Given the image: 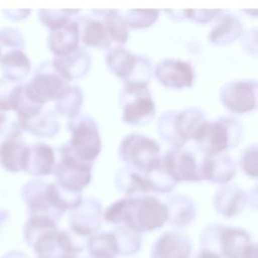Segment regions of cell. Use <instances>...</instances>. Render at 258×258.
Listing matches in <instances>:
<instances>
[{"instance_id":"4fadbf2b","label":"cell","mask_w":258,"mask_h":258,"mask_svg":"<svg viewBox=\"0 0 258 258\" xmlns=\"http://www.w3.org/2000/svg\"><path fill=\"white\" fill-rule=\"evenodd\" d=\"M156 77L167 86H181L189 81V69L180 62L164 61L156 69Z\"/></svg>"},{"instance_id":"7402d4cb","label":"cell","mask_w":258,"mask_h":258,"mask_svg":"<svg viewBox=\"0 0 258 258\" xmlns=\"http://www.w3.org/2000/svg\"><path fill=\"white\" fill-rule=\"evenodd\" d=\"M1 46L10 48V51L20 50L23 47V38L19 31L10 27L0 29V48Z\"/></svg>"},{"instance_id":"ffe728a7","label":"cell","mask_w":258,"mask_h":258,"mask_svg":"<svg viewBox=\"0 0 258 258\" xmlns=\"http://www.w3.org/2000/svg\"><path fill=\"white\" fill-rule=\"evenodd\" d=\"M128 27L142 28L150 25L156 18V11L129 10L124 16Z\"/></svg>"},{"instance_id":"7a4b0ae2","label":"cell","mask_w":258,"mask_h":258,"mask_svg":"<svg viewBox=\"0 0 258 258\" xmlns=\"http://www.w3.org/2000/svg\"><path fill=\"white\" fill-rule=\"evenodd\" d=\"M72 139L68 145L80 159L92 163L101 150V139L96 123L88 117H78L71 121Z\"/></svg>"},{"instance_id":"6da1fadb","label":"cell","mask_w":258,"mask_h":258,"mask_svg":"<svg viewBox=\"0 0 258 258\" xmlns=\"http://www.w3.org/2000/svg\"><path fill=\"white\" fill-rule=\"evenodd\" d=\"M165 217V208L152 198L124 199L122 219L134 229H153L161 225Z\"/></svg>"},{"instance_id":"ac0fdd59","label":"cell","mask_w":258,"mask_h":258,"mask_svg":"<svg viewBox=\"0 0 258 258\" xmlns=\"http://www.w3.org/2000/svg\"><path fill=\"white\" fill-rule=\"evenodd\" d=\"M82 104V93L76 86H69L66 92L56 100V110L59 114L76 117Z\"/></svg>"},{"instance_id":"e0dca14e","label":"cell","mask_w":258,"mask_h":258,"mask_svg":"<svg viewBox=\"0 0 258 258\" xmlns=\"http://www.w3.org/2000/svg\"><path fill=\"white\" fill-rule=\"evenodd\" d=\"M116 186L128 196L145 192L149 189L145 178L129 169H122L117 173Z\"/></svg>"},{"instance_id":"ba28073f","label":"cell","mask_w":258,"mask_h":258,"mask_svg":"<svg viewBox=\"0 0 258 258\" xmlns=\"http://www.w3.org/2000/svg\"><path fill=\"white\" fill-rule=\"evenodd\" d=\"M52 62L61 77L70 82L86 74L90 66V57L84 49L78 47L66 56L54 57Z\"/></svg>"},{"instance_id":"5b68a950","label":"cell","mask_w":258,"mask_h":258,"mask_svg":"<svg viewBox=\"0 0 258 258\" xmlns=\"http://www.w3.org/2000/svg\"><path fill=\"white\" fill-rule=\"evenodd\" d=\"M120 155L128 165L147 172L158 165V146L141 135L126 136L120 145Z\"/></svg>"},{"instance_id":"44dd1931","label":"cell","mask_w":258,"mask_h":258,"mask_svg":"<svg viewBox=\"0 0 258 258\" xmlns=\"http://www.w3.org/2000/svg\"><path fill=\"white\" fill-rule=\"evenodd\" d=\"M68 13H71V11L67 10H41L39 12L40 19L42 23H44L46 26H48L51 30L56 29L62 25H64L67 22L70 21V15Z\"/></svg>"},{"instance_id":"3957f363","label":"cell","mask_w":258,"mask_h":258,"mask_svg":"<svg viewBox=\"0 0 258 258\" xmlns=\"http://www.w3.org/2000/svg\"><path fill=\"white\" fill-rule=\"evenodd\" d=\"M68 82L55 69L53 62L40 66L30 83L24 85L26 93L37 103L57 100L68 89Z\"/></svg>"},{"instance_id":"9c48e42d","label":"cell","mask_w":258,"mask_h":258,"mask_svg":"<svg viewBox=\"0 0 258 258\" xmlns=\"http://www.w3.org/2000/svg\"><path fill=\"white\" fill-rule=\"evenodd\" d=\"M53 150L46 144H34L28 147L25 170L31 175H46L54 170Z\"/></svg>"},{"instance_id":"d6986e66","label":"cell","mask_w":258,"mask_h":258,"mask_svg":"<svg viewBox=\"0 0 258 258\" xmlns=\"http://www.w3.org/2000/svg\"><path fill=\"white\" fill-rule=\"evenodd\" d=\"M20 85L3 78L0 80V111H14L16 95Z\"/></svg>"},{"instance_id":"9a60e30c","label":"cell","mask_w":258,"mask_h":258,"mask_svg":"<svg viewBox=\"0 0 258 258\" xmlns=\"http://www.w3.org/2000/svg\"><path fill=\"white\" fill-rule=\"evenodd\" d=\"M104 23L107 29L110 45L121 46L128 38V25L124 16L119 15L117 11H107L104 16Z\"/></svg>"},{"instance_id":"52a82bcc","label":"cell","mask_w":258,"mask_h":258,"mask_svg":"<svg viewBox=\"0 0 258 258\" xmlns=\"http://www.w3.org/2000/svg\"><path fill=\"white\" fill-rule=\"evenodd\" d=\"M80 29L76 21L70 20L64 25L52 29L49 34V49L55 57L70 54L78 48Z\"/></svg>"},{"instance_id":"5bb4252c","label":"cell","mask_w":258,"mask_h":258,"mask_svg":"<svg viewBox=\"0 0 258 258\" xmlns=\"http://www.w3.org/2000/svg\"><path fill=\"white\" fill-rule=\"evenodd\" d=\"M104 22V21H103ZM98 19H87L83 26V42L90 46L110 48V41L105 23Z\"/></svg>"},{"instance_id":"7c38bea8","label":"cell","mask_w":258,"mask_h":258,"mask_svg":"<svg viewBox=\"0 0 258 258\" xmlns=\"http://www.w3.org/2000/svg\"><path fill=\"white\" fill-rule=\"evenodd\" d=\"M106 58L109 69L125 81L134 71L138 59V57L124 49L122 46L110 47Z\"/></svg>"},{"instance_id":"277c9868","label":"cell","mask_w":258,"mask_h":258,"mask_svg":"<svg viewBox=\"0 0 258 258\" xmlns=\"http://www.w3.org/2000/svg\"><path fill=\"white\" fill-rule=\"evenodd\" d=\"M91 164L77 157L68 145L62 146L60 160L54 168L56 183L67 189L80 191L90 182Z\"/></svg>"},{"instance_id":"8fae6325","label":"cell","mask_w":258,"mask_h":258,"mask_svg":"<svg viewBox=\"0 0 258 258\" xmlns=\"http://www.w3.org/2000/svg\"><path fill=\"white\" fill-rule=\"evenodd\" d=\"M3 78L19 82L28 74L30 64L27 56L21 50L7 51L0 58Z\"/></svg>"},{"instance_id":"2e32d148","label":"cell","mask_w":258,"mask_h":258,"mask_svg":"<svg viewBox=\"0 0 258 258\" xmlns=\"http://www.w3.org/2000/svg\"><path fill=\"white\" fill-rule=\"evenodd\" d=\"M23 127L34 135L50 137L57 132L58 123L53 114L39 113L37 116L25 121Z\"/></svg>"},{"instance_id":"30bf717a","label":"cell","mask_w":258,"mask_h":258,"mask_svg":"<svg viewBox=\"0 0 258 258\" xmlns=\"http://www.w3.org/2000/svg\"><path fill=\"white\" fill-rule=\"evenodd\" d=\"M28 155V146L15 139L4 141L0 146V163L9 171L25 170Z\"/></svg>"},{"instance_id":"603a6c76","label":"cell","mask_w":258,"mask_h":258,"mask_svg":"<svg viewBox=\"0 0 258 258\" xmlns=\"http://www.w3.org/2000/svg\"><path fill=\"white\" fill-rule=\"evenodd\" d=\"M247 258H258V248L250 250V252L247 253Z\"/></svg>"},{"instance_id":"8992f818","label":"cell","mask_w":258,"mask_h":258,"mask_svg":"<svg viewBox=\"0 0 258 258\" xmlns=\"http://www.w3.org/2000/svg\"><path fill=\"white\" fill-rule=\"evenodd\" d=\"M123 120L128 124L140 125L153 114V103L146 86L126 85L121 95Z\"/></svg>"},{"instance_id":"cb8c5ba5","label":"cell","mask_w":258,"mask_h":258,"mask_svg":"<svg viewBox=\"0 0 258 258\" xmlns=\"http://www.w3.org/2000/svg\"><path fill=\"white\" fill-rule=\"evenodd\" d=\"M0 55H1V48H0Z\"/></svg>"}]
</instances>
